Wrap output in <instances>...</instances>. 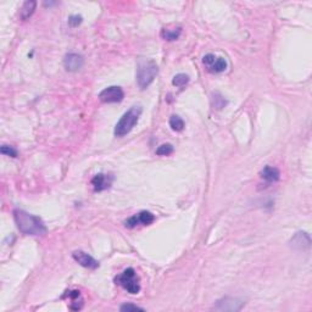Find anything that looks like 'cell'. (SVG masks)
<instances>
[{
    "mask_svg": "<svg viewBox=\"0 0 312 312\" xmlns=\"http://www.w3.org/2000/svg\"><path fill=\"white\" fill-rule=\"evenodd\" d=\"M0 151H1L2 155H6V156L17 157V155H19V153H17L16 149L12 148V146H2L1 149H0Z\"/></svg>",
    "mask_w": 312,
    "mask_h": 312,
    "instance_id": "20",
    "label": "cell"
},
{
    "mask_svg": "<svg viewBox=\"0 0 312 312\" xmlns=\"http://www.w3.org/2000/svg\"><path fill=\"white\" fill-rule=\"evenodd\" d=\"M125 98V93L121 87L117 85H111L103 90L99 94V99L102 103L105 104H111V103H120L122 102Z\"/></svg>",
    "mask_w": 312,
    "mask_h": 312,
    "instance_id": "5",
    "label": "cell"
},
{
    "mask_svg": "<svg viewBox=\"0 0 312 312\" xmlns=\"http://www.w3.org/2000/svg\"><path fill=\"white\" fill-rule=\"evenodd\" d=\"M82 21L83 17L81 16V15H72V16H70V19H68V24H70L71 27H77L82 23Z\"/></svg>",
    "mask_w": 312,
    "mask_h": 312,
    "instance_id": "21",
    "label": "cell"
},
{
    "mask_svg": "<svg viewBox=\"0 0 312 312\" xmlns=\"http://www.w3.org/2000/svg\"><path fill=\"white\" fill-rule=\"evenodd\" d=\"M244 301L240 300L238 298H230V296H226V298L220 299V300L216 303V305L213 306V310L216 311H240L242 308L244 306Z\"/></svg>",
    "mask_w": 312,
    "mask_h": 312,
    "instance_id": "7",
    "label": "cell"
},
{
    "mask_svg": "<svg viewBox=\"0 0 312 312\" xmlns=\"http://www.w3.org/2000/svg\"><path fill=\"white\" fill-rule=\"evenodd\" d=\"M228 104L227 100H225V98L222 97V95H220L218 93H216V94H213V98H212V106L213 109H223V107L226 106V105Z\"/></svg>",
    "mask_w": 312,
    "mask_h": 312,
    "instance_id": "18",
    "label": "cell"
},
{
    "mask_svg": "<svg viewBox=\"0 0 312 312\" xmlns=\"http://www.w3.org/2000/svg\"><path fill=\"white\" fill-rule=\"evenodd\" d=\"M155 221V216L149 211H141L137 215L127 218L125 221V226L127 228H136L137 226H149Z\"/></svg>",
    "mask_w": 312,
    "mask_h": 312,
    "instance_id": "8",
    "label": "cell"
},
{
    "mask_svg": "<svg viewBox=\"0 0 312 312\" xmlns=\"http://www.w3.org/2000/svg\"><path fill=\"white\" fill-rule=\"evenodd\" d=\"M114 182V176L106 173H99L95 174L92 179V186L95 191H103L110 188Z\"/></svg>",
    "mask_w": 312,
    "mask_h": 312,
    "instance_id": "10",
    "label": "cell"
},
{
    "mask_svg": "<svg viewBox=\"0 0 312 312\" xmlns=\"http://www.w3.org/2000/svg\"><path fill=\"white\" fill-rule=\"evenodd\" d=\"M142 112H143V110L141 106H133L128 111L125 112L124 116L120 119V121L115 126V136L124 137L128 134L134 128V126L138 124Z\"/></svg>",
    "mask_w": 312,
    "mask_h": 312,
    "instance_id": "2",
    "label": "cell"
},
{
    "mask_svg": "<svg viewBox=\"0 0 312 312\" xmlns=\"http://www.w3.org/2000/svg\"><path fill=\"white\" fill-rule=\"evenodd\" d=\"M189 83V76L184 75V73H178V75H176L173 77V80H172V84L174 85V87H184L186 84H188Z\"/></svg>",
    "mask_w": 312,
    "mask_h": 312,
    "instance_id": "17",
    "label": "cell"
},
{
    "mask_svg": "<svg viewBox=\"0 0 312 312\" xmlns=\"http://www.w3.org/2000/svg\"><path fill=\"white\" fill-rule=\"evenodd\" d=\"M84 65V58L80 54H76V53H71L67 54L63 59V66L67 71L70 72H76V71L81 70Z\"/></svg>",
    "mask_w": 312,
    "mask_h": 312,
    "instance_id": "9",
    "label": "cell"
},
{
    "mask_svg": "<svg viewBox=\"0 0 312 312\" xmlns=\"http://www.w3.org/2000/svg\"><path fill=\"white\" fill-rule=\"evenodd\" d=\"M116 284L121 286L122 288L126 289L129 294H138L141 291V284H139V278L137 276L136 271L133 269H127L122 272L121 274L115 278Z\"/></svg>",
    "mask_w": 312,
    "mask_h": 312,
    "instance_id": "4",
    "label": "cell"
},
{
    "mask_svg": "<svg viewBox=\"0 0 312 312\" xmlns=\"http://www.w3.org/2000/svg\"><path fill=\"white\" fill-rule=\"evenodd\" d=\"M203 62L206 66V68L212 73L223 72V71L227 70L228 66L226 59L218 58V56H215L213 54H208V55L204 56Z\"/></svg>",
    "mask_w": 312,
    "mask_h": 312,
    "instance_id": "6",
    "label": "cell"
},
{
    "mask_svg": "<svg viewBox=\"0 0 312 312\" xmlns=\"http://www.w3.org/2000/svg\"><path fill=\"white\" fill-rule=\"evenodd\" d=\"M174 151V148L172 144H162L156 149V155L160 156H168Z\"/></svg>",
    "mask_w": 312,
    "mask_h": 312,
    "instance_id": "19",
    "label": "cell"
},
{
    "mask_svg": "<svg viewBox=\"0 0 312 312\" xmlns=\"http://www.w3.org/2000/svg\"><path fill=\"white\" fill-rule=\"evenodd\" d=\"M182 33V27H173V28H168V27H165L161 31V37L165 41H176L179 38Z\"/></svg>",
    "mask_w": 312,
    "mask_h": 312,
    "instance_id": "15",
    "label": "cell"
},
{
    "mask_svg": "<svg viewBox=\"0 0 312 312\" xmlns=\"http://www.w3.org/2000/svg\"><path fill=\"white\" fill-rule=\"evenodd\" d=\"M120 310L121 311H144L143 308H139V306L137 305H133V304H125V305H122L121 308H120Z\"/></svg>",
    "mask_w": 312,
    "mask_h": 312,
    "instance_id": "22",
    "label": "cell"
},
{
    "mask_svg": "<svg viewBox=\"0 0 312 312\" xmlns=\"http://www.w3.org/2000/svg\"><path fill=\"white\" fill-rule=\"evenodd\" d=\"M159 73V67L153 60L141 61L137 70V83L141 89H146Z\"/></svg>",
    "mask_w": 312,
    "mask_h": 312,
    "instance_id": "3",
    "label": "cell"
},
{
    "mask_svg": "<svg viewBox=\"0 0 312 312\" xmlns=\"http://www.w3.org/2000/svg\"><path fill=\"white\" fill-rule=\"evenodd\" d=\"M14 220L16 222L20 232L26 235H44L46 233V227L42 218L31 215L23 210L16 208L14 211Z\"/></svg>",
    "mask_w": 312,
    "mask_h": 312,
    "instance_id": "1",
    "label": "cell"
},
{
    "mask_svg": "<svg viewBox=\"0 0 312 312\" xmlns=\"http://www.w3.org/2000/svg\"><path fill=\"white\" fill-rule=\"evenodd\" d=\"M37 7V1L34 0H29V1H24L22 5L21 10H20V19L26 21L28 20L32 15L34 14V10Z\"/></svg>",
    "mask_w": 312,
    "mask_h": 312,
    "instance_id": "14",
    "label": "cell"
},
{
    "mask_svg": "<svg viewBox=\"0 0 312 312\" xmlns=\"http://www.w3.org/2000/svg\"><path fill=\"white\" fill-rule=\"evenodd\" d=\"M310 244H311V238L310 235L305 232L296 233V234L294 235L291 240V245L293 248H295V249H300V250L308 249V248H310Z\"/></svg>",
    "mask_w": 312,
    "mask_h": 312,
    "instance_id": "12",
    "label": "cell"
},
{
    "mask_svg": "<svg viewBox=\"0 0 312 312\" xmlns=\"http://www.w3.org/2000/svg\"><path fill=\"white\" fill-rule=\"evenodd\" d=\"M72 257L75 259L76 262L81 265V266L85 267V269L90 270H97L99 267V262L94 259L93 256H90L89 254L84 251H75L72 254Z\"/></svg>",
    "mask_w": 312,
    "mask_h": 312,
    "instance_id": "11",
    "label": "cell"
},
{
    "mask_svg": "<svg viewBox=\"0 0 312 312\" xmlns=\"http://www.w3.org/2000/svg\"><path fill=\"white\" fill-rule=\"evenodd\" d=\"M169 127H171L173 131L181 132L183 131L186 125H184V121L181 119V117L174 115V116H171V119H169Z\"/></svg>",
    "mask_w": 312,
    "mask_h": 312,
    "instance_id": "16",
    "label": "cell"
},
{
    "mask_svg": "<svg viewBox=\"0 0 312 312\" xmlns=\"http://www.w3.org/2000/svg\"><path fill=\"white\" fill-rule=\"evenodd\" d=\"M260 176L262 179H265L269 183H273V182L279 181L281 178V172L278 168L272 166H266L261 172H260Z\"/></svg>",
    "mask_w": 312,
    "mask_h": 312,
    "instance_id": "13",
    "label": "cell"
}]
</instances>
